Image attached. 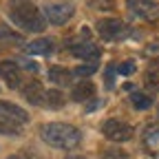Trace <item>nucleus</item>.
Listing matches in <instances>:
<instances>
[{
    "instance_id": "obj_17",
    "label": "nucleus",
    "mask_w": 159,
    "mask_h": 159,
    "mask_svg": "<svg viewBox=\"0 0 159 159\" xmlns=\"http://www.w3.org/2000/svg\"><path fill=\"white\" fill-rule=\"evenodd\" d=\"M144 144L148 148H159V126H155V124L146 126V130H144Z\"/></svg>"
},
{
    "instance_id": "obj_3",
    "label": "nucleus",
    "mask_w": 159,
    "mask_h": 159,
    "mask_svg": "<svg viewBox=\"0 0 159 159\" xmlns=\"http://www.w3.org/2000/svg\"><path fill=\"white\" fill-rule=\"evenodd\" d=\"M97 33L108 42H119V40H126L130 35V29L119 18H104L97 22Z\"/></svg>"
},
{
    "instance_id": "obj_28",
    "label": "nucleus",
    "mask_w": 159,
    "mask_h": 159,
    "mask_svg": "<svg viewBox=\"0 0 159 159\" xmlns=\"http://www.w3.org/2000/svg\"><path fill=\"white\" fill-rule=\"evenodd\" d=\"M7 159H20V157H16V155H11V157H7Z\"/></svg>"
},
{
    "instance_id": "obj_1",
    "label": "nucleus",
    "mask_w": 159,
    "mask_h": 159,
    "mask_svg": "<svg viewBox=\"0 0 159 159\" xmlns=\"http://www.w3.org/2000/svg\"><path fill=\"white\" fill-rule=\"evenodd\" d=\"M9 20L27 33H42L47 27V18L31 0H11Z\"/></svg>"
},
{
    "instance_id": "obj_11",
    "label": "nucleus",
    "mask_w": 159,
    "mask_h": 159,
    "mask_svg": "<svg viewBox=\"0 0 159 159\" xmlns=\"http://www.w3.org/2000/svg\"><path fill=\"white\" fill-rule=\"evenodd\" d=\"M95 97V84L91 82V80H82L80 84L73 86L71 91V99L73 102H89V99Z\"/></svg>"
},
{
    "instance_id": "obj_21",
    "label": "nucleus",
    "mask_w": 159,
    "mask_h": 159,
    "mask_svg": "<svg viewBox=\"0 0 159 159\" xmlns=\"http://www.w3.org/2000/svg\"><path fill=\"white\" fill-rule=\"evenodd\" d=\"M0 135H20V128L7 119H0Z\"/></svg>"
},
{
    "instance_id": "obj_14",
    "label": "nucleus",
    "mask_w": 159,
    "mask_h": 159,
    "mask_svg": "<svg viewBox=\"0 0 159 159\" xmlns=\"http://www.w3.org/2000/svg\"><path fill=\"white\" fill-rule=\"evenodd\" d=\"M13 44H22V35L11 31L9 27L0 25V51L7 49V47H13Z\"/></svg>"
},
{
    "instance_id": "obj_23",
    "label": "nucleus",
    "mask_w": 159,
    "mask_h": 159,
    "mask_svg": "<svg viewBox=\"0 0 159 159\" xmlns=\"http://www.w3.org/2000/svg\"><path fill=\"white\" fill-rule=\"evenodd\" d=\"M93 9H102V11H111L113 9V0H91Z\"/></svg>"
},
{
    "instance_id": "obj_25",
    "label": "nucleus",
    "mask_w": 159,
    "mask_h": 159,
    "mask_svg": "<svg viewBox=\"0 0 159 159\" xmlns=\"http://www.w3.org/2000/svg\"><path fill=\"white\" fill-rule=\"evenodd\" d=\"M18 64L22 66V69H27V71H31V73H35V71H38V64H35V62H31V60H18Z\"/></svg>"
},
{
    "instance_id": "obj_13",
    "label": "nucleus",
    "mask_w": 159,
    "mask_h": 159,
    "mask_svg": "<svg viewBox=\"0 0 159 159\" xmlns=\"http://www.w3.org/2000/svg\"><path fill=\"white\" fill-rule=\"evenodd\" d=\"M25 51L29 55H49V53H53V40L51 38H38L25 47Z\"/></svg>"
},
{
    "instance_id": "obj_7",
    "label": "nucleus",
    "mask_w": 159,
    "mask_h": 159,
    "mask_svg": "<svg viewBox=\"0 0 159 159\" xmlns=\"http://www.w3.org/2000/svg\"><path fill=\"white\" fill-rule=\"evenodd\" d=\"M0 119H7V122L20 126V124H27L29 122V115L22 106H18L13 102H5V99H0Z\"/></svg>"
},
{
    "instance_id": "obj_18",
    "label": "nucleus",
    "mask_w": 159,
    "mask_h": 159,
    "mask_svg": "<svg viewBox=\"0 0 159 159\" xmlns=\"http://www.w3.org/2000/svg\"><path fill=\"white\" fill-rule=\"evenodd\" d=\"M146 86L150 91H159V64H152L146 73Z\"/></svg>"
},
{
    "instance_id": "obj_20",
    "label": "nucleus",
    "mask_w": 159,
    "mask_h": 159,
    "mask_svg": "<svg viewBox=\"0 0 159 159\" xmlns=\"http://www.w3.org/2000/svg\"><path fill=\"white\" fill-rule=\"evenodd\" d=\"M99 159H130V157H128L126 150H119V148H106Z\"/></svg>"
},
{
    "instance_id": "obj_5",
    "label": "nucleus",
    "mask_w": 159,
    "mask_h": 159,
    "mask_svg": "<svg viewBox=\"0 0 159 159\" xmlns=\"http://www.w3.org/2000/svg\"><path fill=\"white\" fill-rule=\"evenodd\" d=\"M42 13L53 25H66L75 13V7H73V2H51L44 7Z\"/></svg>"
},
{
    "instance_id": "obj_16",
    "label": "nucleus",
    "mask_w": 159,
    "mask_h": 159,
    "mask_svg": "<svg viewBox=\"0 0 159 159\" xmlns=\"http://www.w3.org/2000/svg\"><path fill=\"white\" fill-rule=\"evenodd\" d=\"M130 104H133L137 111H146V108L152 106V97H150L148 93H139V91H135V93H130Z\"/></svg>"
},
{
    "instance_id": "obj_4",
    "label": "nucleus",
    "mask_w": 159,
    "mask_h": 159,
    "mask_svg": "<svg viewBox=\"0 0 159 159\" xmlns=\"http://www.w3.org/2000/svg\"><path fill=\"white\" fill-rule=\"evenodd\" d=\"M102 135L108 139V142H115V144H124V142H130L135 130L130 124L122 122V119H106L102 124Z\"/></svg>"
},
{
    "instance_id": "obj_6",
    "label": "nucleus",
    "mask_w": 159,
    "mask_h": 159,
    "mask_svg": "<svg viewBox=\"0 0 159 159\" xmlns=\"http://www.w3.org/2000/svg\"><path fill=\"white\" fill-rule=\"evenodd\" d=\"M126 5H128L133 16L142 18V20L152 22V20L159 18V5L155 2V0H126Z\"/></svg>"
},
{
    "instance_id": "obj_26",
    "label": "nucleus",
    "mask_w": 159,
    "mask_h": 159,
    "mask_svg": "<svg viewBox=\"0 0 159 159\" xmlns=\"http://www.w3.org/2000/svg\"><path fill=\"white\" fill-rule=\"evenodd\" d=\"M102 104H104V99H97V102H93V104H89V106H86V111H95L97 106H102Z\"/></svg>"
},
{
    "instance_id": "obj_9",
    "label": "nucleus",
    "mask_w": 159,
    "mask_h": 159,
    "mask_svg": "<svg viewBox=\"0 0 159 159\" xmlns=\"http://www.w3.org/2000/svg\"><path fill=\"white\" fill-rule=\"evenodd\" d=\"M22 91V97L27 99L29 104L33 106H44V95H47V89L38 82V80H29V82L20 89Z\"/></svg>"
},
{
    "instance_id": "obj_8",
    "label": "nucleus",
    "mask_w": 159,
    "mask_h": 159,
    "mask_svg": "<svg viewBox=\"0 0 159 159\" xmlns=\"http://www.w3.org/2000/svg\"><path fill=\"white\" fill-rule=\"evenodd\" d=\"M0 77L7 80V86L9 89H22V84H20V64L18 60H2L0 62Z\"/></svg>"
},
{
    "instance_id": "obj_27",
    "label": "nucleus",
    "mask_w": 159,
    "mask_h": 159,
    "mask_svg": "<svg viewBox=\"0 0 159 159\" xmlns=\"http://www.w3.org/2000/svg\"><path fill=\"white\" fill-rule=\"evenodd\" d=\"M66 159H86V157H66Z\"/></svg>"
},
{
    "instance_id": "obj_2",
    "label": "nucleus",
    "mask_w": 159,
    "mask_h": 159,
    "mask_svg": "<svg viewBox=\"0 0 159 159\" xmlns=\"http://www.w3.org/2000/svg\"><path fill=\"white\" fill-rule=\"evenodd\" d=\"M42 139L53 146V148H62V150H71L75 146H80L82 142V133L80 128L71 126V124H64V122H51V124H44L42 130H40Z\"/></svg>"
},
{
    "instance_id": "obj_19",
    "label": "nucleus",
    "mask_w": 159,
    "mask_h": 159,
    "mask_svg": "<svg viewBox=\"0 0 159 159\" xmlns=\"http://www.w3.org/2000/svg\"><path fill=\"white\" fill-rule=\"evenodd\" d=\"M95 71H97V64H80V66H75V69H73V75H75V77H84V80H86V77H91Z\"/></svg>"
},
{
    "instance_id": "obj_22",
    "label": "nucleus",
    "mask_w": 159,
    "mask_h": 159,
    "mask_svg": "<svg viewBox=\"0 0 159 159\" xmlns=\"http://www.w3.org/2000/svg\"><path fill=\"white\" fill-rule=\"evenodd\" d=\"M135 69H137V64L133 62V60H126L124 64L117 66V73H119V75H130V73H135Z\"/></svg>"
},
{
    "instance_id": "obj_10",
    "label": "nucleus",
    "mask_w": 159,
    "mask_h": 159,
    "mask_svg": "<svg viewBox=\"0 0 159 159\" xmlns=\"http://www.w3.org/2000/svg\"><path fill=\"white\" fill-rule=\"evenodd\" d=\"M69 51H71V55L73 57H77V60H97L99 57V47L97 44H93V42H75V44H71L69 47Z\"/></svg>"
},
{
    "instance_id": "obj_24",
    "label": "nucleus",
    "mask_w": 159,
    "mask_h": 159,
    "mask_svg": "<svg viewBox=\"0 0 159 159\" xmlns=\"http://www.w3.org/2000/svg\"><path fill=\"white\" fill-rule=\"evenodd\" d=\"M115 73H117V66H115V64H108V69H106V86H108V89H113V77H115Z\"/></svg>"
},
{
    "instance_id": "obj_29",
    "label": "nucleus",
    "mask_w": 159,
    "mask_h": 159,
    "mask_svg": "<svg viewBox=\"0 0 159 159\" xmlns=\"http://www.w3.org/2000/svg\"><path fill=\"white\" fill-rule=\"evenodd\" d=\"M157 115H159V106H157Z\"/></svg>"
},
{
    "instance_id": "obj_12",
    "label": "nucleus",
    "mask_w": 159,
    "mask_h": 159,
    "mask_svg": "<svg viewBox=\"0 0 159 159\" xmlns=\"http://www.w3.org/2000/svg\"><path fill=\"white\" fill-rule=\"evenodd\" d=\"M47 77H49V82L55 84V86H69L71 77H73V71H69L64 66H51L47 71Z\"/></svg>"
},
{
    "instance_id": "obj_15",
    "label": "nucleus",
    "mask_w": 159,
    "mask_h": 159,
    "mask_svg": "<svg viewBox=\"0 0 159 159\" xmlns=\"http://www.w3.org/2000/svg\"><path fill=\"white\" fill-rule=\"evenodd\" d=\"M64 102H66V97L62 91L53 89V91H47V95H44V108H62Z\"/></svg>"
}]
</instances>
